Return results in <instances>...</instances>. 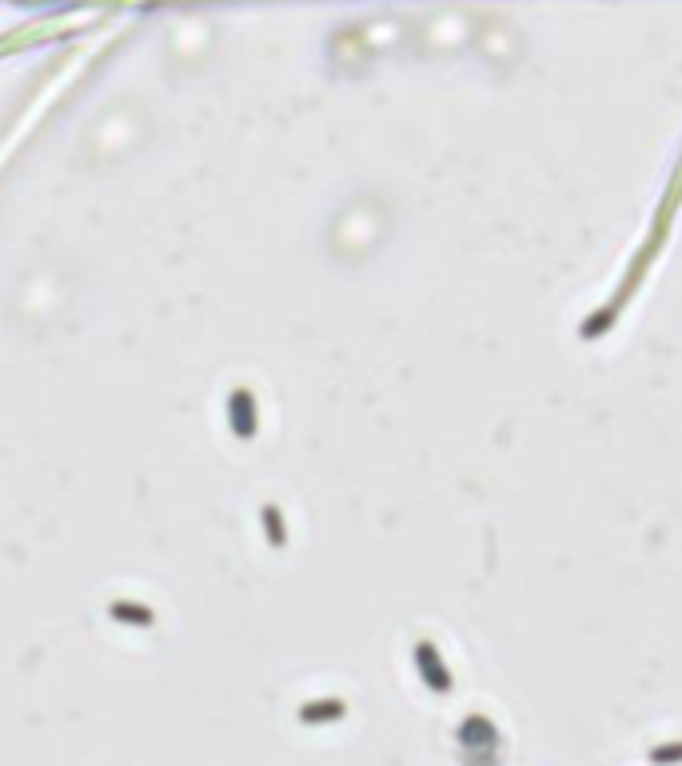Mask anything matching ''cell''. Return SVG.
I'll list each match as a JSON object with an SVG mask.
<instances>
[{"instance_id":"7a4b0ae2","label":"cell","mask_w":682,"mask_h":766,"mask_svg":"<svg viewBox=\"0 0 682 766\" xmlns=\"http://www.w3.org/2000/svg\"><path fill=\"white\" fill-rule=\"evenodd\" d=\"M459 743H463L467 751H491V747L499 743V735H495V727H491L487 719L471 715V719L459 727Z\"/></svg>"},{"instance_id":"277c9868","label":"cell","mask_w":682,"mask_h":766,"mask_svg":"<svg viewBox=\"0 0 682 766\" xmlns=\"http://www.w3.org/2000/svg\"><path fill=\"white\" fill-rule=\"evenodd\" d=\"M651 763H655V766H675V763H682V743H667V747H655V751H651Z\"/></svg>"},{"instance_id":"3957f363","label":"cell","mask_w":682,"mask_h":766,"mask_svg":"<svg viewBox=\"0 0 682 766\" xmlns=\"http://www.w3.org/2000/svg\"><path fill=\"white\" fill-rule=\"evenodd\" d=\"M340 715H343L340 699H320V703H312V707L300 711L304 723H332V719H340Z\"/></svg>"},{"instance_id":"6da1fadb","label":"cell","mask_w":682,"mask_h":766,"mask_svg":"<svg viewBox=\"0 0 682 766\" xmlns=\"http://www.w3.org/2000/svg\"><path fill=\"white\" fill-rule=\"evenodd\" d=\"M415 667H419V679L427 683V691H435V695H447V691H451V671L443 667V659H439V651H435L431 643H419V647H415Z\"/></svg>"}]
</instances>
